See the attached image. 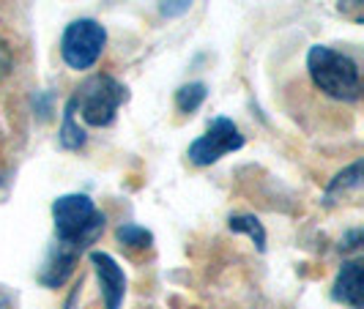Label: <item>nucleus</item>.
I'll return each mask as SVG.
<instances>
[{
	"label": "nucleus",
	"instance_id": "nucleus-3",
	"mask_svg": "<svg viewBox=\"0 0 364 309\" xmlns=\"http://www.w3.org/2000/svg\"><path fill=\"white\" fill-rule=\"evenodd\" d=\"M127 88L118 80L99 74L82 82V88H77V93L72 96V107L80 109L88 126H109L118 107L127 102Z\"/></svg>",
	"mask_w": 364,
	"mask_h": 309
},
{
	"label": "nucleus",
	"instance_id": "nucleus-4",
	"mask_svg": "<svg viewBox=\"0 0 364 309\" xmlns=\"http://www.w3.org/2000/svg\"><path fill=\"white\" fill-rule=\"evenodd\" d=\"M107 44V33L96 19H77L60 38V55L72 69H91Z\"/></svg>",
	"mask_w": 364,
	"mask_h": 309
},
{
	"label": "nucleus",
	"instance_id": "nucleus-7",
	"mask_svg": "<svg viewBox=\"0 0 364 309\" xmlns=\"http://www.w3.org/2000/svg\"><path fill=\"white\" fill-rule=\"evenodd\" d=\"M362 293H364V276H362V263L350 260L346 263L337 279H334V298L348 304L350 309H362Z\"/></svg>",
	"mask_w": 364,
	"mask_h": 309
},
{
	"label": "nucleus",
	"instance_id": "nucleus-9",
	"mask_svg": "<svg viewBox=\"0 0 364 309\" xmlns=\"http://www.w3.org/2000/svg\"><path fill=\"white\" fill-rule=\"evenodd\" d=\"M359 192H362V162L350 164L346 173H340L334 178V183L326 192V202L346 200L348 195H359Z\"/></svg>",
	"mask_w": 364,
	"mask_h": 309
},
{
	"label": "nucleus",
	"instance_id": "nucleus-1",
	"mask_svg": "<svg viewBox=\"0 0 364 309\" xmlns=\"http://www.w3.org/2000/svg\"><path fill=\"white\" fill-rule=\"evenodd\" d=\"M307 69L315 88L337 99V102H356L362 96V80L356 60L346 53H337L331 47L315 44L307 55Z\"/></svg>",
	"mask_w": 364,
	"mask_h": 309
},
{
	"label": "nucleus",
	"instance_id": "nucleus-8",
	"mask_svg": "<svg viewBox=\"0 0 364 309\" xmlns=\"http://www.w3.org/2000/svg\"><path fill=\"white\" fill-rule=\"evenodd\" d=\"M77 255H80L77 249L58 244V246H55V252L50 255V260H47V266H44V271H41V282H44L47 288H58V285H63V282L72 276Z\"/></svg>",
	"mask_w": 364,
	"mask_h": 309
},
{
	"label": "nucleus",
	"instance_id": "nucleus-14",
	"mask_svg": "<svg viewBox=\"0 0 364 309\" xmlns=\"http://www.w3.org/2000/svg\"><path fill=\"white\" fill-rule=\"evenodd\" d=\"M192 3L195 0H159V11H162V17L176 19V17H183L192 9Z\"/></svg>",
	"mask_w": 364,
	"mask_h": 309
},
{
	"label": "nucleus",
	"instance_id": "nucleus-15",
	"mask_svg": "<svg viewBox=\"0 0 364 309\" xmlns=\"http://www.w3.org/2000/svg\"><path fill=\"white\" fill-rule=\"evenodd\" d=\"M9 72H11V53H9V47L0 41V80Z\"/></svg>",
	"mask_w": 364,
	"mask_h": 309
},
{
	"label": "nucleus",
	"instance_id": "nucleus-5",
	"mask_svg": "<svg viewBox=\"0 0 364 309\" xmlns=\"http://www.w3.org/2000/svg\"><path fill=\"white\" fill-rule=\"evenodd\" d=\"M241 146H244V137H241L236 124L230 118H217V121H211V126L200 140H195L189 146V159L205 167V164H214L222 156L238 151Z\"/></svg>",
	"mask_w": 364,
	"mask_h": 309
},
{
	"label": "nucleus",
	"instance_id": "nucleus-11",
	"mask_svg": "<svg viewBox=\"0 0 364 309\" xmlns=\"http://www.w3.org/2000/svg\"><path fill=\"white\" fill-rule=\"evenodd\" d=\"M74 112L72 102L66 104V112H63V126H60V146L69 148V151H77V148L85 146V131L74 124Z\"/></svg>",
	"mask_w": 364,
	"mask_h": 309
},
{
	"label": "nucleus",
	"instance_id": "nucleus-13",
	"mask_svg": "<svg viewBox=\"0 0 364 309\" xmlns=\"http://www.w3.org/2000/svg\"><path fill=\"white\" fill-rule=\"evenodd\" d=\"M118 241H124L127 246H134V249H146L151 246L154 236L140 224H124V227H118Z\"/></svg>",
	"mask_w": 364,
	"mask_h": 309
},
{
	"label": "nucleus",
	"instance_id": "nucleus-2",
	"mask_svg": "<svg viewBox=\"0 0 364 309\" xmlns=\"http://www.w3.org/2000/svg\"><path fill=\"white\" fill-rule=\"evenodd\" d=\"M58 244L82 252L105 230V217L96 211L88 195H63L53 202Z\"/></svg>",
	"mask_w": 364,
	"mask_h": 309
},
{
	"label": "nucleus",
	"instance_id": "nucleus-6",
	"mask_svg": "<svg viewBox=\"0 0 364 309\" xmlns=\"http://www.w3.org/2000/svg\"><path fill=\"white\" fill-rule=\"evenodd\" d=\"M91 263L96 276H99V288H102L105 307L118 309L121 301H124V296H127V273H124V269L107 252H91Z\"/></svg>",
	"mask_w": 364,
	"mask_h": 309
},
{
	"label": "nucleus",
	"instance_id": "nucleus-10",
	"mask_svg": "<svg viewBox=\"0 0 364 309\" xmlns=\"http://www.w3.org/2000/svg\"><path fill=\"white\" fill-rule=\"evenodd\" d=\"M228 227H230L233 233H244V236L252 238V244H255L260 252L266 249V230H263V224H260V222H257L255 217H250V214H241V217H230Z\"/></svg>",
	"mask_w": 364,
	"mask_h": 309
},
{
	"label": "nucleus",
	"instance_id": "nucleus-12",
	"mask_svg": "<svg viewBox=\"0 0 364 309\" xmlns=\"http://www.w3.org/2000/svg\"><path fill=\"white\" fill-rule=\"evenodd\" d=\"M205 96H208V91H205L203 82H189V85L178 88V93H176V107L181 112H195L205 102Z\"/></svg>",
	"mask_w": 364,
	"mask_h": 309
},
{
	"label": "nucleus",
	"instance_id": "nucleus-16",
	"mask_svg": "<svg viewBox=\"0 0 364 309\" xmlns=\"http://www.w3.org/2000/svg\"><path fill=\"white\" fill-rule=\"evenodd\" d=\"M359 241H362V233H359V230H353V233H350V236L340 244V249H343V252H348V249H356V246H359Z\"/></svg>",
	"mask_w": 364,
	"mask_h": 309
}]
</instances>
